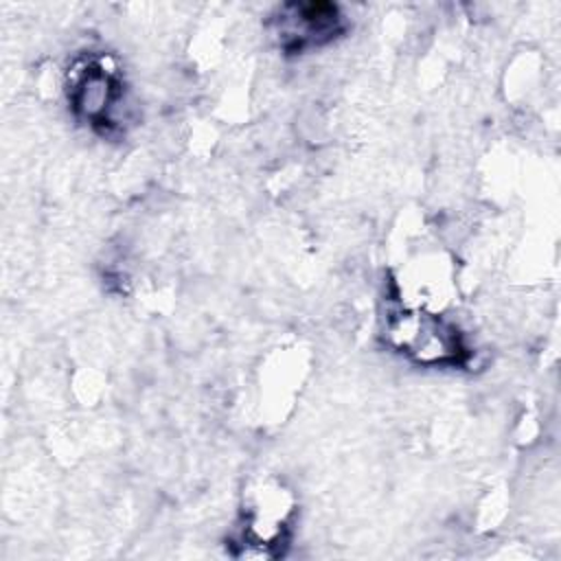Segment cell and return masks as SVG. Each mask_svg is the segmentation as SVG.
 I'll list each match as a JSON object with an SVG mask.
<instances>
[{
  "mask_svg": "<svg viewBox=\"0 0 561 561\" xmlns=\"http://www.w3.org/2000/svg\"><path fill=\"white\" fill-rule=\"evenodd\" d=\"M340 28V15L333 4L311 2L294 4L278 20V37L285 48H302L307 44L327 42Z\"/></svg>",
  "mask_w": 561,
  "mask_h": 561,
  "instance_id": "6da1fadb",
  "label": "cell"
}]
</instances>
